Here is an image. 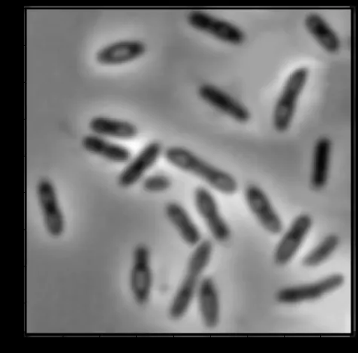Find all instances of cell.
Here are the masks:
<instances>
[{"label": "cell", "mask_w": 358, "mask_h": 353, "mask_svg": "<svg viewBox=\"0 0 358 353\" xmlns=\"http://www.w3.org/2000/svg\"><path fill=\"white\" fill-rule=\"evenodd\" d=\"M163 157L172 167L196 176L220 194L231 196L238 193V183L235 176L186 147H169L164 149Z\"/></svg>", "instance_id": "1"}, {"label": "cell", "mask_w": 358, "mask_h": 353, "mask_svg": "<svg viewBox=\"0 0 358 353\" xmlns=\"http://www.w3.org/2000/svg\"><path fill=\"white\" fill-rule=\"evenodd\" d=\"M195 247L189 257L185 278L170 304L169 314L173 320H181L188 312L214 251V245L210 240H202Z\"/></svg>", "instance_id": "2"}, {"label": "cell", "mask_w": 358, "mask_h": 353, "mask_svg": "<svg viewBox=\"0 0 358 353\" xmlns=\"http://www.w3.org/2000/svg\"><path fill=\"white\" fill-rule=\"evenodd\" d=\"M308 77L309 69L306 66H301L288 75L273 110V125L277 132L283 133L292 127Z\"/></svg>", "instance_id": "3"}, {"label": "cell", "mask_w": 358, "mask_h": 353, "mask_svg": "<svg viewBox=\"0 0 358 353\" xmlns=\"http://www.w3.org/2000/svg\"><path fill=\"white\" fill-rule=\"evenodd\" d=\"M187 22L195 30L227 44L241 45L246 40L245 31L238 25L205 11H190Z\"/></svg>", "instance_id": "4"}, {"label": "cell", "mask_w": 358, "mask_h": 353, "mask_svg": "<svg viewBox=\"0 0 358 353\" xmlns=\"http://www.w3.org/2000/svg\"><path fill=\"white\" fill-rule=\"evenodd\" d=\"M152 285L150 250L146 244L141 243L134 248L129 276L130 290L135 302L141 306L147 304Z\"/></svg>", "instance_id": "5"}, {"label": "cell", "mask_w": 358, "mask_h": 353, "mask_svg": "<svg viewBox=\"0 0 358 353\" xmlns=\"http://www.w3.org/2000/svg\"><path fill=\"white\" fill-rule=\"evenodd\" d=\"M36 196L45 231L53 238L61 237L65 232V217L55 186L50 179L42 178L38 180L36 185Z\"/></svg>", "instance_id": "6"}, {"label": "cell", "mask_w": 358, "mask_h": 353, "mask_svg": "<svg viewBox=\"0 0 358 353\" xmlns=\"http://www.w3.org/2000/svg\"><path fill=\"white\" fill-rule=\"evenodd\" d=\"M194 204L212 237L221 243L227 242L231 235V228L220 213L214 195L208 188L199 186L194 190Z\"/></svg>", "instance_id": "7"}, {"label": "cell", "mask_w": 358, "mask_h": 353, "mask_svg": "<svg viewBox=\"0 0 358 353\" xmlns=\"http://www.w3.org/2000/svg\"><path fill=\"white\" fill-rule=\"evenodd\" d=\"M345 283L344 276L333 274L313 283L289 286L278 291L276 300L283 304H296L322 298L340 289Z\"/></svg>", "instance_id": "8"}, {"label": "cell", "mask_w": 358, "mask_h": 353, "mask_svg": "<svg viewBox=\"0 0 358 353\" xmlns=\"http://www.w3.org/2000/svg\"><path fill=\"white\" fill-rule=\"evenodd\" d=\"M164 149L159 141L148 142L122 169L117 178L118 186L127 189L138 183L145 174L156 165L163 156Z\"/></svg>", "instance_id": "9"}, {"label": "cell", "mask_w": 358, "mask_h": 353, "mask_svg": "<svg viewBox=\"0 0 358 353\" xmlns=\"http://www.w3.org/2000/svg\"><path fill=\"white\" fill-rule=\"evenodd\" d=\"M244 195L250 211L268 233L278 235L282 232V218L262 188L249 184L245 189Z\"/></svg>", "instance_id": "10"}, {"label": "cell", "mask_w": 358, "mask_h": 353, "mask_svg": "<svg viewBox=\"0 0 358 353\" xmlns=\"http://www.w3.org/2000/svg\"><path fill=\"white\" fill-rule=\"evenodd\" d=\"M313 225L310 215L303 213L294 218L287 231L279 241L274 253V261L279 266H285L297 254Z\"/></svg>", "instance_id": "11"}, {"label": "cell", "mask_w": 358, "mask_h": 353, "mask_svg": "<svg viewBox=\"0 0 358 353\" xmlns=\"http://www.w3.org/2000/svg\"><path fill=\"white\" fill-rule=\"evenodd\" d=\"M198 94L209 106L238 123H246L251 119V113L245 105L215 84H201Z\"/></svg>", "instance_id": "12"}, {"label": "cell", "mask_w": 358, "mask_h": 353, "mask_svg": "<svg viewBox=\"0 0 358 353\" xmlns=\"http://www.w3.org/2000/svg\"><path fill=\"white\" fill-rule=\"evenodd\" d=\"M146 43L140 40L123 39L101 47L95 54V61L102 66H115L136 61L147 52Z\"/></svg>", "instance_id": "13"}, {"label": "cell", "mask_w": 358, "mask_h": 353, "mask_svg": "<svg viewBox=\"0 0 358 353\" xmlns=\"http://www.w3.org/2000/svg\"><path fill=\"white\" fill-rule=\"evenodd\" d=\"M82 147L89 153L115 164H127L132 158L127 147L92 133L83 137Z\"/></svg>", "instance_id": "14"}, {"label": "cell", "mask_w": 358, "mask_h": 353, "mask_svg": "<svg viewBox=\"0 0 358 353\" xmlns=\"http://www.w3.org/2000/svg\"><path fill=\"white\" fill-rule=\"evenodd\" d=\"M89 128L94 135L117 140H133L139 135L138 128L134 123L104 116L92 118L89 122Z\"/></svg>", "instance_id": "15"}, {"label": "cell", "mask_w": 358, "mask_h": 353, "mask_svg": "<svg viewBox=\"0 0 358 353\" xmlns=\"http://www.w3.org/2000/svg\"><path fill=\"white\" fill-rule=\"evenodd\" d=\"M196 295L203 324L210 329L217 328L220 318V304L215 281L210 278L202 279Z\"/></svg>", "instance_id": "16"}, {"label": "cell", "mask_w": 358, "mask_h": 353, "mask_svg": "<svg viewBox=\"0 0 358 353\" xmlns=\"http://www.w3.org/2000/svg\"><path fill=\"white\" fill-rule=\"evenodd\" d=\"M164 213L187 245L196 246L202 241L199 227L185 206L178 202H169L164 207Z\"/></svg>", "instance_id": "17"}, {"label": "cell", "mask_w": 358, "mask_h": 353, "mask_svg": "<svg viewBox=\"0 0 358 353\" xmlns=\"http://www.w3.org/2000/svg\"><path fill=\"white\" fill-rule=\"evenodd\" d=\"M332 149V140L328 137H321L315 142L310 177L311 186L315 190H322L328 183Z\"/></svg>", "instance_id": "18"}, {"label": "cell", "mask_w": 358, "mask_h": 353, "mask_svg": "<svg viewBox=\"0 0 358 353\" xmlns=\"http://www.w3.org/2000/svg\"><path fill=\"white\" fill-rule=\"evenodd\" d=\"M304 24L309 34L324 51L330 54L340 52L342 46L340 36L320 14L308 13Z\"/></svg>", "instance_id": "19"}, {"label": "cell", "mask_w": 358, "mask_h": 353, "mask_svg": "<svg viewBox=\"0 0 358 353\" xmlns=\"http://www.w3.org/2000/svg\"><path fill=\"white\" fill-rule=\"evenodd\" d=\"M341 240L336 234H329L309 252L303 260V264L306 268H316L330 259L336 252Z\"/></svg>", "instance_id": "20"}, {"label": "cell", "mask_w": 358, "mask_h": 353, "mask_svg": "<svg viewBox=\"0 0 358 353\" xmlns=\"http://www.w3.org/2000/svg\"><path fill=\"white\" fill-rule=\"evenodd\" d=\"M172 186V180L167 175L153 174L143 178L142 187L148 193H162L166 192Z\"/></svg>", "instance_id": "21"}]
</instances>
